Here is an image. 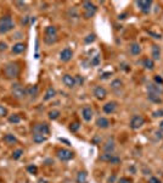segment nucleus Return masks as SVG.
<instances>
[{
    "instance_id": "393cba45",
    "label": "nucleus",
    "mask_w": 163,
    "mask_h": 183,
    "mask_svg": "<svg viewBox=\"0 0 163 183\" xmlns=\"http://www.w3.org/2000/svg\"><path fill=\"white\" fill-rule=\"evenodd\" d=\"M4 142H5L6 144H16V143H17V138H16L14 134L7 133V134L4 136Z\"/></svg>"
},
{
    "instance_id": "20e7f679",
    "label": "nucleus",
    "mask_w": 163,
    "mask_h": 183,
    "mask_svg": "<svg viewBox=\"0 0 163 183\" xmlns=\"http://www.w3.org/2000/svg\"><path fill=\"white\" fill-rule=\"evenodd\" d=\"M12 97L18 99V100L26 98L27 97V88L22 87V85L18 84V83L14 84V87H12Z\"/></svg>"
},
{
    "instance_id": "37998d69",
    "label": "nucleus",
    "mask_w": 163,
    "mask_h": 183,
    "mask_svg": "<svg viewBox=\"0 0 163 183\" xmlns=\"http://www.w3.org/2000/svg\"><path fill=\"white\" fill-rule=\"evenodd\" d=\"M7 49V44L5 42H0V51H5Z\"/></svg>"
},
{
    "instance_id": "4c0bfd02",
    "label": "nucleus",
    "mask_w": 163,
    "mask_h": 183,
    "mask_svg": "<svg viewBox=\"0 0 163 183\" xmlns=\"http://www.w3.org/2000/svg\"><path fill=\"white\" fill-rule=\"evenodd\" d=\"M119 162H120V157L117 156V155H113L112 159H111V161H110V164H113V165H117Z\"/></svg>"
},
{
    "instance_id": "a878e982",
    "label": "nucleus",
    "mask_w": 163,
    "mask_h": 183,
    "mask_svg": "<svg viewBox=\"0 0 163 183\" xmlns=\"http://www.w3.org/2000/svg\"><path fill=\"white\" fill-rule=\"evenodd\" d=\"M44 32L45 36H57V28L55 26H48Z\"/></svg>"
},
{
    "instance_id": "f704fd0d",
    "label": "nucleus",
    "mask_w": 163,
    "mask_h": 183,
    "mask_svg": "<svg viewBox=\"0 0 163 183\" xmlns=\"http://www.w3.org/2000/svg\"><path fill=\"white\" fill-rule=\"evenodd\" d=\"M95 39H96V36H95V34H89V36H87V37H85L84 42L87 43V44H89V43H93V42H94Z\"/></svg>"
},
{
    "instance_id": "864d4df0",
    "label": "nucleus",
    "mask_w": 163,
    "mask_h": 183,
    "mask_svg": "<svg viewBox=\"0 0 163 183\" xmlns=\"http://www.w3.org/2000/svg\"><path fill=\"white\" fill-rule=\"evenodd\" d=\"M160 129H161V131H163V121H161V122H160Z\"/></svg>"
},
{
    "instance_id": "b1692460",
    "label": "nucleus",
    "mask_w": 163,
    "mask_h": 183,
    "mask_svg": "<svg viewBox=\"0 0 163 183\" xmlns=\"http://www.w3.org/2000/svg\"><path fill=\"white\" fill-rule=\"evenodd\" d=\"M55 95H56V90H55V88L49 87L48 90H46V93H45V95H44V100L45 101H48V100H50V99L54 98Z\"/></svg>"
},
{
    "instance_id": "3c124183",
    "label": "nucleus",
    "mask_w": 163,
    "mask_h": 183,
    "mask_svg": "<svg viewBox=\"0 0 163 183\" xmlns=\"http://www.w3.org/2000/svg\"><path fill=\"white\" fill-rule=\"evenodd\" d=\"M115 180H116V177H115V176L110 177V180H108V183H113V182H115Z\"/></svg>"
},
{
    "instance_id": "f3484780",
    "label": "nucleus",
    "mask_w": 163,
    "mask_h": 183,
    "mask_svg": "<svg viewBox=\"0 0 163 183\" xmlns=\"http://www.w3.org/2000/svg\"><path fill=\"white\" fill-rule=\"evenodd\" d=\"M25 49H26V44L22 42H18L12 46L11 51H12V54H21V53L25 51Z\"/></svg>"
},
{
    "instance_id": "4468645a",
    "label": "nucleus",
    "mask_w": 163,
    "mask_h": 183,
    "mask_svg": "<svg viewBox=\"0 0 163 183\" xmlns=\"http://www.w3.org/2000/svg\"><path fill=\"white\" fill-rule=\"evenodd\" d=\"M116 109H117V103L116 101H108V103L105 104L104 108H102L105 113H113L116 111Z\"/></svg>"
},
{
    "instance_id": "c85d7f7f",
    "label": "nucleus",
    "mask_w": 163,
    "mask_h": 183,
    "mask_svg": "<svg viewBox=\"0 0 163 183\" xmlns=\"http://www.w3.org/2000/svg\"><path fill=\"white\" fill-rule=\"evenodd\" d=\"M113 155H115L113 153H104V154L100 155L99 160H101V161H104V162H108V164H110V161H111V159H112Z\"/></svg>"
},
{
    "instance_id": "dca6fc26",
    "label": "nucleus",
    "mask_w": 163,
    "mask_h": 183,
    "mask_svg": "<svg viewBox=\"0 0 163 183\" xmlns=\"http://www.w3.org/2000/svg\"><path fill=\"white\" fill-rule=\"evenodd\" d=\"M151 56H152V60H160V57H161V48L157 44H153L152 45Z\"/></svg>"
},
{
    "instance_id": "f03ea898",
    "label": "nucleus",
    "mask_w": 163,
    "mask_h": 183,
    "mask_svg": "<svg viewBox=\"0 0 163 183\" xmlns=\"http://www.w3.org/2000/svg\"><path fill=\"white\" fill-rule=\"evenodd\" d=\"M14 28H15V23L9 15L0 17V33L1 34H5V33L12 31Z\"/></svg>"
},
{
    "instance_id": "6e6552de",
    "label": "nucleus",
    "mask_w": 163,
    "mask_h": 183,
    "mask_svg": "<svg viewBox=\"0 0 163 183\" xmlns=\"http://www.w3.org/2000/svg\"><path fill=\"white\" fill-rule=\"evenodd\" d=\"M73 56V51H72V49H70V48H65V49H62L61 50V53H60V60L62 61V62H68L71 59Z\"/></svg>"
},
{
    "instance_id": "bb28decb",
    "label": "nucleus",
    "mask_w": 163,
    "mask_h": 183,
    "mask_svg": "<svg viewBox=\"0 0 163 183\" xmlns=\"http://www.w3.org/2000/svg\"><path fill=\"white\" fill-rule=\"evenodd\" d=\"M7 120H9L10 123L16 125V123H20V122H21V116H20L18 113H14V115H10Z\"/></svg>"
},
{
    "instance_id": "c756f323",
    "label": "nucleus",
    "mask_w": 163,
    "mask_h": 183,
    "mask_svg": "<svg viewBox=\"0 0 163 183\" xmlns=\"http://www.w3.org/2000/svg\"><path fill=\"white\" fill-rule=\"evenodd\" d=\"M57 42V36H45L44 43L45 44H54Z\"/></svg>"
},
{
    "instance_id": "6ab92c4d",
    "label": "nucleus",
    "mask_w": 163,
    "mask_h": 183,
    "mask_svg": "<svg viewBox=\"0 0 163 183\" xmlns=\"http://www.w3.org/2000/svg\"><path fill=\"white\" fill-rule=\"evenodd\" d=\"M32 139H33V142H34L35 144H42V143H44V142L48 139V137L44 136V134L33 133V134H32Z\"/></svg>"
},
{
    "instance_id": "cd10ccee",
    "label": "nucleus",
    "mask_w": 163,
    "mask_h": 183,
    "mask_svg": "<svg viewBox=\"0 0 163 183\" xmlns=\"http://www.w3.org/2000/svg\"><path fill=\"white\" fill-rule=\"evenodd\" d=\"M143 64H144V66H145V69H146V70L151 71V70H153V69H155V62H153V60H152V59H145Z\"/></svg>"
},
{
    "instance_id": "5701e85b",
    "label": "nucleus",
    "mask_w": 163,
    "mask_h": 183,
    "mask_svg": "<svg viewBox=\"0 0 163 183\" xmlns=\"http://www.w3.org/2000/svg\"><path fill=\"white\" fill-rule=\"evenodd\" d=\"M147 99L155 104H161L163 101L161 95H157V94H153V93H147Z\"/></svg>"
},
{
    "instance_id": "2eb2a0df",
    "label": "nucleus",
    "mask_w": 163,
    "mask_h": 183,
    "mask_svg": "<svg viewBox=\"0 0 163 183\" xmlns=\"http://www.w3.org/2000/svg\"><path fill=\"white\" fill-rule=\"evenodd\" d=\"M39 94V88L38 85H30L27 88V95L32 99H35Z\"/></svg>"
},
{
    "instance_id": "a211bd4d",
    "label": "nucleus",
    "mask_w": 163,
    "mask_h": 183,
    "mask_svg": "<svg viewBox=\"0 0 163 183\" xmlns=\"http://www.w3.org/2000/svg\"><path fill=\"white\" fill-rule=\"evenodd\" d=\"M96 126L99 127V128H101V129H106V128L110 127V121L106 117H99L96 120Z\"/></svg>"
},
{
    "instance_id": "ddd939ff",
    "label": "nucleus",
    "mask_w": 163,
    "mask_h": 183,
    "mask_svg": "<svg viewBox=\"0 0 163 183\" xmlns=\"http://www.w3.org/2000/svg\"><path fill=\"white\" fill-rule=\"evenodd\" d=\"M93 115H94V111H93V109L90 106H84L83 108V110H82V117L84 118V121H87V122L91 121Z\"/></svg>"
},
{
    "instance_id": "8fccbe9b",
    "label": "nucleus",
    "mask_w": 163,
    "mask_h": 183,
    "mask_svg": "<svg viewBox=\"0 0 163 183\" xmlns=\"http://www.w3.org/2000/svg\"><path fill=\"white\" fill-rule=\"evenodd\" d=\"M125 17H127V14H122V15H119V16H118L119 20H124Z\"/></svg>"
},
{
    "instance_id": "58836bf2",
    "label": "nucleus",
    "mask_w": 163,
    "mask_h": 183,
    "mask_svg": "<svg viewBox=\"0 0 163 183\" xmlns=\"http://www.w3.org/2000/svg\"><path fill=\"white\" fill-rule=\"evenodd\" d=\"M99 62H100V56L96 55V56H94V59L91 60V66H97Z\"/></svg>"
},
{
    "instance_id": "09e8293b",
    "label": "nucleus",
    "mask_w": 163,
    "mask_h": 183,
    "mask_svg": "<svg viewBox=\"0 0 163 183\" xmlns=\"http://www.w3.org/2000/svg\"><path fill=\"white\" fill-rule=\"evenodd\" d=\"M28 18H29V17H27V16H26V17L22 20V25H27V22H28Z\"/></svg>"
},
{
    "instance_id": "aec40b11",
    "label": "nucleus",
    "mask_w": 163,
    "mask_h": 183,
    "mask_svg": "<svg viewBox=\"0 0 163 183\" xmlns=\"http://www.w3.org/2000/svg\"><path fill=\"white\" fill-rule=\"evenodd\" d=\"M77 183H88V175L84 171H79L77 173V178H75Z\"/></svg>"
},
{
    "instance_id": "412c9836",
    "label": "nucleus",
    "mask_w": 163,
    "mask_h": 183,
    "mask_svg": "<svg viewBox=\"0 0 163 183\" xmlns=\"http://www.w3.org/2000/svg\"><path fill=\"white\" fill-rule=\"evenodd\" d=\"M104 150L105 153H113V150H115V142H113V139H108L105 143Z\"/></svg>"
},
{
    "instance_id": "a19ab883",
    "label": "nucleus",
    "mask_w": 163,
    "mask_h": 183,
    "mask_svg": "<svg viewBox=\"0 0 163 183\" xmlns=\"http://www.w3.org/2000/svg\"><path fill=\"white\" fill-rule=\"evenodd\" d=\"M155 83L156 84H160V85H162L163 84V78L161 77V76H155Z\"/></svg>"
},
{
    "instance_id": "ea45409f",
    "label": "nucleus",
    "mask_w": 163,
    "mask_h": 183,
    "mask_svg": "<svg viewBox=\"0 0 163 183\" xmlns=\"http://www.w3.org/2000/svg\"><path fill=\"white\" fill-rule=\"evenodd\" d=\"M6 115H7V109L4 108L2 105H0V117H4V116H6Z\"/></svg>"
},
{
    "instance_id": "49530a36",
    "label": "nucleus",
    "mask_w": 163,
    "mask_h": 183,
    "mask_svg": "<svg viewBox=\"0 0 163 183\" xmlns=\"http://www.w3.org/2000/svg\"><path fill=\"white\" fill-rule=\"evenodd\" d=\"M148 183H161V181H160L157 177H151L150 181H148Z\"/></svg>"
},
{
    "instance_id": "79ce46f5",
    "label": "nucleus",
    "mask_w": 163,
    "mask_h": 183,
    "mask_svg": "<svg viewBox=\"0 0 163 183\" xmlns=\"http://www.w3.org/2000/svg\"><path fill=\"white\" fill-rule=\"evenodd\" d=\"M118 183H133V182H132V180L128 178V177H122V178H119L118 180Z\"/></svg>"
},
{
    "instance_id": "2f4dec72",
    "label": "nucleus",
    "mask_w": 163,
    "mask_h": 183,
    "mask_svg": "<svg viewBox=\"0 0 163 183\" xmlns=\"http://www.w3.org/2000/svg\"><path fill=\"white\" fill-rule=\"evenodd\" d=\"M22 154H23V149H16L12 153V159L14 160H18L22 156Z\"/></svg>"
},
{
    "instance_id": "72a5a7b5",
    "label": "nucleus",
    "mask_w": 163,
    "mask_h": 183,
    "mask_svg": "<svg viewBox=\"0 0 163 183\" xmlns=\"http://www.w3.org/2000/svg\"><path fill=\"white\" fill-rule=\"evenodd\" d=\"M27 172L30 173V175H37L38 173V167L35 165H29V166H27Z\"/></svg>"
},
{
    "instance_id": "603ef678",
    "label": "nucleus",
    "mask_w": 163,
    "mask_h": 183,
    "mask_svg": "<svg viewBox=\"0 0 163 183\" xmlns=\"http://www.w3.org/2000/svg\"><path fill=\"white\" fill-rule=\"evenodd\" d=\"M38 183H48V182H46V180H44V178H40V180L38 181Z\"/></svg>"
},
{
    "instance_id": "4be33fe9",
    "label": "nucleus",
    "mask_w": 163,
    "mask_h": 183,
    "mask_svg": "<svg viewBox=\"0 0 163 183\" xmlns=\"http://www.w3.org/2000/svg\"><path fill=\"white\" fill-rule=\"evenodd\" d=\"M140 53H141V46H140V44H138V43L130 44V54H132V55L136 56V55H139Z\"/></svg>"
},
{
    "instance_id": "e433bc0d",
    "label": "nucleus",
    "mask_w": 163,
    "mask_h": 183,
    "mask_svg": "<svg viewBox=\"0 0 163 183\" xmlns=\"http://www.w3.org/2000/svg\"><path fill=\"white\" fill-rule=\"evenodd\" d=\"M74 79H75V85H82L83 84V82H84V79H83V77L82 76H79V75H77V76H74Z\"/></svg>"
},
{
    "instance_id": "39448f33",
    "label": "nucleus",
    "mask_w": 163,
    "mask_h": 183,
    "mask_svg": "<svg viewBox=\"0 0 163 183\" xmlns=\"http://www.w3.org/2000/svg\"><path fill=\"white\" fill-rule=\"evenodd\" d=\"M145 125V118L141 115H134L130 120V128L132 129H139Z\"/></svg>"
},
{
    "instance_id": "9b49d317",
    "label": "nucleus",
    "mask_w": 163,
    "mask_h": 183,
    "mask_svg": "<svg viewBox=\"0 0 163 183\" xmlns=\"http://www.w3.org/2000/svg\"><path fill=\"white\" fill-rule=\"evenodd\" d=\"M136 5L139 6V9L144 12V14H147L151 10V5L152 2L151 1H145V0H141V1H136Z\"/></svg>"
},
{
    "instance_id": "a18cd8bd",
    "label": "nucleus",
    "mask_w": 163,
    "mask_h": 183,
    "mask_svg": "<svg viewBox=\"0 0 163 183\" xmlns=\"http://www.w3.org/2000/svg\"><path fill=\"white\" fill-rule=\"evenodd\" d=\"M110 76H112V72H105L102 76H100V78L101 79H107Z\"/></svg>"
},
{
    "instance_id": "0eeeda50",
    "label": "nucleus",
    "mask_w": 163,
    "mask_h": 183,
    "mask_svg": "<svg viewBox=\"0 0 163 183\" xmlns=\"http://www.w3.org/2000/svg\"><path fill=\"white\" fill-rule=\"evenodd\" d=\"M32 132L33 133H39V134H44L48 136L50 133V128L46 123H35L32 127Z\"/></svg>"
},
{
    "instance_id": "f8f14e48",
    "label": "nucleus",
    "mask_w": 163,
    "mask_h": 183,
    "mask_svg": "<svg viewBox=\"0 0 163 183\" xmlns=\"http://www.w3.org/2000/svg\"><path fill=\"white\" fill-rule=\"evenodd\" d=\"M62 82H63V84L66 85L67 88H73L74 85H75V79H74L73 76H71V75H63V77H62Z\"/></svg>"
},
{
    "instance_id": "de8ad7c7",
    "label": "nucleus",
    "mask_w": 163,
    "mask_h": 183,
    "mask_svg": "<svg viewBox=\"0 0 163 183\" xmlns=\"http://www.w3.org/2000/svg\"><path fill=\"white\" fill-rule=\"evenodd\" d=\"M148 33H150V34H152L156 39H161V34H155V33H152V32H148Z\"/></svg>"
},
{
    "instance_id": "1a4fd4ad",
    "label": "nucleus",
    "mask_w": 163,
    "mask_h": 183,
    "mask_svg": "<svg viewBox=\"0 0 163 183\" xmlns=\"http://www.w3.org/2000/svg\"><path fill=\"white\" fill-rule=\"evenodd\" d=\"M146 89H147V93H153V94H157V95H163V87L160 84L150 83V84H147Z\"/></svg>"
},
{
    "instance_id": "9d476101",
    "label": "nucleus",
    "mask_w": 163,
    "mask_h": 183,
    "mask_svg": "<svg viewBox=\"0 0 163 183\" xmlns=\"http://www.w3.org/2000/svg\"><path fill=\"white\" fill-rule=\"evenodd\" d=\"M94 95H95V98L99 99V100H104L106 98V95H107V92H106V89H105L104 87L96 85L94 88Z\"/></svg>"
},
{
    "instance_id": "7c9ffc66",
    "label": "nucleus",
    "mask_w": 163,
    "mask_h": 183,
    "mask_svg": "<svg viewBox=\"0 0 163 183\" xmlns=\"http://www.w3.org/2000/svg\"><path fill=\"white\" fill-rule=\"evenodd\" d=\"M122 85H123V82H122L119 78H116V79H113V81L111 82V88H112V89H119Z\"/></svg>"
},
{
    "instance_id": "7ed1b4c3",
    "label": "nucleus",
    "mask_w": 163,
    "mask_h": 183,
    "mask_svg": "<svg viewBox=\"0 0 163 183\" xmlns=\"http://www.w3.org/2000/svg\"><path fill=\"white\" fill-rule=\"evenodd\" d=\"M83 10H84V18H91L95 12H96V10H97V7H96V5L95 4H93L91 1H84L83 2Z\"/></svg>"
},
{
    "instance_id": "c9c22d12",
    "label": "nucleus",
    "mask_w": 163,
    "mask_h": 183,
    "mask_svg": "<svg viewBox=\"0 0 163 183\" xmlns=\"http://www.w3.org/2000/svg\"><path fill=\"white\" fill-rule=\"evenodd\" d=\"M79 127H80L79 122H72L71 126H70V129H71L72 132H77V131L79 129Z\"/></svg>"
},
{
    "instance_id": "f257e3e1",
    "label": "nucleus",
    "mask_w": 163,
    "mask_h": 183,
    "mask_svg": "<svg viewBox=\"0 0 163 183\" xmlns=\"http://www.w3.org/2000/svg\"><path fill=\"white\" fill-rule=\"evenodd\" d=\"M20 72H21V67L18 66L17 62H9V64H6L4 70H2V73H4L5 78H7V79L17 78Z\"/></svg>"
},
{
    "instance_id": "423d86ee",
    "label": "nucleus",
    "mask_w": 163,
    "mask_h": 183,
    "mask_svg": "<svg viewBox=\"0 0 163 183\" xmlns=\"http://www.w3.org/2000/svg\"><path fill=\"white\" fill-rule=\"evenodd\" d=\"M56 155H57V157L61 161H68V160H71V159L74 157L73 152H71L68 149H57Z\"/></svg>"
},
{
    "instance_id": "c03bdc74",
    "label": "nucleus",
    "mask_w": 163,
    "mask_h": 183,
    "mask_svg": "<svg viewBox=\"0 0 163 183\" xmlns=\"http://www.w3.org/2000/svg\"><path fill=\"white\" fill-rule=\"evenodd\" d=\"M163 116V110H157L153 113V117H162Z\"/></svg>"
},
{
    "instance_id": "473e14b6",
    "label": "nucleus",
    "mask_w": 163,
    "mask_h": 183,
    "mask_svg": "<svg viewBox=\"0 0 163 183\" xmlns=\"http://www.w3.org/2000/svg\"><path fill=\"white\" fill-rule=\"evenodd\" d=\"M59 117H60L59 110H51V111L49 113V118H50V120H56V118H59Z\"/></svg>"
}]
</instances>
